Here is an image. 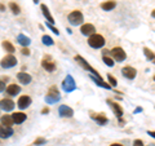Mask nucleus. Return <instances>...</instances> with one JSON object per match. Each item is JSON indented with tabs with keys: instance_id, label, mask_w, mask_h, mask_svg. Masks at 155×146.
Here are the masks:
<instances>
[{
	"instance_id": "nucleus-1",
	"label": "nucleus",
	"mask_w": 155,
	"mask_h": 146,
	"mask_svg": "<svg viewBox=\"0 0 155 146\" xmlns=\"http://www.w3.org/2000/svg\"><path fill=\"white\" fill-rule=\"evenodd\" d=\"M74 60H75V61H76L78 64H79L81 67H83L84 70L89 71V72H91V75H93V76H96V78H97V79H101V80H102V76H101V75L98 74V71H97L96 69H93V67H92V66L88 64V62H87V61L84 60V58L81 57V56H75V57H74Z\"/></svg>"
},
{
	"instance_id": "nucleus-2",
	"label": "nucleus",
	"mask_w": 155,
	"mask_h": 146,
	"mask_svg": "<svg viewBox=\"0 0 155 146\" xmlns=\"http://www.w3.org/2000/svg\"><path fill=\"white\" fill-rule=\"evenodd\" d=\"M88 44L89 47L94 48V49H98V48H104V45L106 44V40L100 34H93L92 36L88 38Z\"/></svg>"
},
{
	"instance_id": "nucleus-3",
	"label": "nucleus",
	"mask_w": 155,
	"mask_h": 146,
	"mask_svg": "<svg viewBox=\"0 0 155 146\" xmlns=\"http://www.w3.org/2000/svg\"><path fill=\"white\" fill-rule=\"evenodd\" d=\"M67 19H69L71 26H79V25H83L84 16L80 11H72L69 16H67Z\"/></svg>"
},
{
	"instance_id": "nucleus-4",
	"label": "nucleus",
	"mask_w": 155,
	"mask_h": 146,
	"mask_svg": "<svg viewBox=\"0 0 155 146\" xmlns=\"http://www.w3.org/2000/svg\"><path fill=\"white\" fill-rule=\"evenodd\" d=\"M61 100V96H60V92H58V89H57V87H51L49 88V91H48V93H47V96H45V102L47 104H49V105H52V104H56L57 101H60Z\"/></svg>"
},
{
	"instance_id": "nucleus-5",
	"label": "nucleus",
	"mask_w": 155,
	"mask_h": 146,
	"mask_svg": "<svg viewBox=\"0 0 155 146\" xmlns=\"http://www.w3.org/2000/svg\"><path fill=\"white\" fill-rule=\"evenodd\" d=\"M110 55L114 58V61H116V62H123V61H125V58H127V53H125V51L122 47H114L113 49L110 51Z\"/></svg>"
},
{
	"instance_id": "nucleus-6",
	"label": "nucleus",
	"mask_w": 155,
	"mask_h": 146,
	"mask_svg": "<svg viewBox=\"0 0 155 146\" xmlns=\"http://www.w3.org/2000/svg\"><path fill=\"white\" fill-rule=\"evenodd\" d=\"M62 89L66 93H70V92H74L76 89V83L71 75H66L64 81H62Z\"/></svg>"
},
{
	"instance_id": "nucleus-7",
	"label": "nucleus",
	"mask_w": 155,
	"mask_h": 146,
	"mask_svg": "<svg viewBox=\"0 0 155 146\" xmlns=\"http://www.w3.org/2000/svg\"><path fill=\"white\" fill-rule=\"evenodd\" d=\"M16 65H17V58L13 55H7L0 61V66H2L3 69H12V67H14Z\"/></svg>"
},
{
	"instance_id": "nucleus-8",
	"label": "nucleus",
	"mask_w": 155,
	"mask_h": 146,
	"mask_svg": "<svg viewBox=\"0 0 155 146\" xmlns=\"http://www.w3.org/2000/svg\"><path fill=\"white\" fill-rule=\"evenodd\" d=\"M106 102H107V105L110 106V108H111V110H113V113L115 114V116H116V118H122V116H123V114H124V111H123V108H122V106H120L119 104H118V102H115V101H113V100H106Z\"/></svg>"
},
{
	"instance_id": "nucleus-9",
	"label": "nucleus",
	"mask_w": 155,
	"mask_h": 146,
	"mask_svg": "<svg viewBox=\"0 0 155 146\" xmlns=\"http://www.w3.org/2000/svg\"><path fill=\"white\" fill-rule=\"evenodd\" d=\"M58 115H60L61 118H72V116H74V110L67 105H61L60 108H58Z\"/></svg>"
},
{
	"instance_id": "nucleus-10",
	"label": "nucleus",
	"mask_w": 155,
	"mask_h": 146,
	"mask_svg": "<svg viewBox=\"0 0 155 146\" xmlns=\"http://www.w3.org/2000/svg\"><path fill=\"white\" fill-rule=\"evenodd\" d=\"M41 67L48 72H53L56 70V62L51 60V57H44L41 60Z\"/></svg>"
},
{
	"instance_id": "nucleus-11",
	"label": "nucleus",
	"mask_w": 155,
	"mask_h": 146,
	"mask_svg": "<svg viewBox=\"0 0 155 146\" xmlns=\"http://www.w3.org/2000/svg\"><path fill=\"white\" fill-rule=\"evenodd\" d=\"M122 74L125 79H129V80H133L136 76H137V70L132 66H124L122 69Z\"/></svg>"
},
{
	"instance_id": "nucleus-12",
	"label": "nucleus",
	"mask_w": 155,
	"mask_h": 146,
	"mask_svg": "<svg viewBox=\"0 0 155 146\" xmlns=\"http://www.w3.org/2000/svg\"><path fill=\"white\" fill-rule=\"evenodd\" d=\"M14 106H16V104H14V101H12L11 98L0 100V110L5 111V113H8V111H12L14 109Z\"/></svg>"
},
{
	"instance_id": "nucleus-13",
	"label": "nucleus",
	"mask_w": 155,
	"mask_h": 146,
	"mask_svg": "<svg viewBox=\"0 0 155 146\" xmlns=\"http://www.w3.org/2000/svg\"><path fill=\"white\" fill-rule=\"evenodd\" d=\"M31 97L30 96H21L18 98V101H17V106H18V109H21V110H25V109H27L28 106L31 105Z\"/></svg>"
},
{
	"instance_id": "nucleus-14",
	"label": "nucleus",
	"mask_w": 155,
	"mask_h": 146,
	"mask_svg": "<svg viewBox=\"0 0 155 146\" xmlns=\"http://www.w3.org/2000/svg\"><path fill=\"white\" fill-rule=\"evenodd\" d=\"M91 118L93 119V120H94L98 125H105V124H107V123H109L107 116H106L104 113H100V114H94V113H92V114H91Z\"/></svg>"
},
{
	"instance_id": "nucleus-15",
	"label": "nucleus",
	"mask_w": 155,
	"mask_h": 146,
	"mask_svg": "<svg viewBox=\"0 0 155 146\" xmlns=\"http://www.w3.org/2000/svg\"><path fill=\"white\" fill-rule=\"evenodd\" d=\"M80 32L85 36H92L93 34H96V27L92 23H83L80 27Z\"/></svg>"
},
{
	"instance_id": "nucleus-16",
	"label": "nucleus",
	"mask_w": 155,
	"mask_h": 146,
	"mask_svg": "<svg viewBox=\"0 0 155 146\" xmlns=\"http://www.w3.org/2000/svg\"><path fill=\"white\" fill-rule=\"evenodd\" d=\"M17 79H18V81L21 83V84L27 85V84H30V83H31L32 78H31L30 74H27V72L21 71V72H18V74H17Z\"/></svg>"
},
{
	"instance_id": "nucleus-17",
	"label": "nucleus",
	"mask_w": 155,
	"mask_h": 146,
	"mask_svg": "<svg viewBox=\"0 0 155 146\" xmlns=\"http://www.w3.org/2000/svg\"><path fill=\"white\" fill-rule=\"evenodd\" d=\"M11 136H13L12 127H5V125L0 124V138H9Z\"/></svg>"
},
{
	"instance_id": "nucleus-18",
	"label": "nucleus",
	"mask_w": 155,
	"mask_h": 146,
	"mask_svg": "<svg viewBox=\"0 0 155 146\" xmlns=\"http://www.w3.org/2000/svg\"><path fill=\"white\" fill-rule=\"evenodd\" d=\"M12 118H13V121L16 124H22L23 121L27 119V115L25 113H21V111H19V113H13Z\"/></svg>"
},
{
	"instance_id": "nucleus-19",
	"label": "nucleus",
	"mask_w": 155,
	"mask_h": 146,
	"mask_svg": "<svg viewBox=\"0 0 155 146\" xmlns=\"http://www.w3.org/2000/svg\"><path fill=\"white\" fill-rule=\"evenodd\" d=\"M116 7V2L115 0H106V2L101 3V9H104L106 12H110Z\"/></svg>"
},
{
	"instance_id": "nucleus-20",
	"label": "nucleus",
	"mask_w": 155,
	"mask_h": 146,
	"mask_svg": "<svg viewBox=\"0 0 155 146\" xmlns=\"http://www.w3.org/2000/svg\"><path fill=\"white\" fill-rule=\"evenodd\" d=\"M40 9H41V12H43V16L47 18V21L49 22V23H54V18L52 17V14H51V12H49V8H48L45 4H41Z\"/></svg>"
},
{
	"instance_id": "nucleus-21",
	"label": "nucleus",
	"mask_w": 155,
	"mask_h": 146,
	"mask_svg": "<svg viewBox=\"0 0 155 146\" xmlns=\"http://www.w3.org/2000/svg\"><path fill=\"white\" fill-rule=\"evenodd\" d=\"M5 91H7V95L16 96V95H18L19 92H21V87H19L18 84H9Z\"/></svg>"
},
{
	"instance_id": "nucleus-22",
	"label": "nucleus",
	"mask_w": 155,
	"mask_h": 146,
	"mask_svg": "<svg viewBox=\"0 0 155 146\" xmlns=\"http://www.w3.org/2000/svg\"><path fill=\"white\" fill-rule=\"evenodd\" d=\"M17 43L21 44L22 47H28L31 44V39L28 36H26V35H23V34H19V35L17 36Z\"/></svg>"
},
{
	"instance_id": "nucleus-23",
	"label": "nucleus",
	"mask_w": 155,
	"mask_h": 146,
	"mask_svg": "<svg viewBox=\"0 0 155 146\" xmlns=\"http://www.w3.org/2000/svg\"><path fill=\"white\" fill-rule=\"evenodd\" d=\"M143 55H145V57L147 58V61L153 62V64L155 65V53L151 49H150V48L143 47Z\"/></svg>"
},
{
	"instance_id": "nucleus-24",
	"label": "nucleus",
	"mask_w": 155,
	"mask_h": 146,
	"mask_svg": "<svg viewBox=\"0 0 155 146\" xmlns=\"http://www.w3.org/2000/svg\"><path fill=\"white\" fill-rule=\"evenodd\" d=\"M0 120H2V124L5 125V127H12L13 123H14L12 115H3L2 118H0Z\"/></svg>"
},
{
	"instance_id": "nucleus-25",
	"label": "nucleus",
	"mask_w": 155,
	"mask_h": 146,
	"mask_svg": "<svg viewBox=\"0 0 155 146\" xmlns=\"http://www.w3.org/2000/svg\"><path fill=\"white\" fill-rule=\"evenodd\" d=\"M2 45H3V48L5 49L9 55H13L14 53V51H16V48H14V45L12 44L11 41H8V40H4L3 43H2Z\"/></svg>"
},
{
	"instance_id": "nucleus-26",
	"label": "nucleus",
	"mask_w": 155,
	"mask_h": 146,
	"mask_svg": "<svg viewBox=\"0 0 155 146\" xmlns=\"http://www.w3.org/2000/svg\"><path fill=\"white\" fill-rule=\"evenodd\" d=\"M91 78H92V80H93V81H94L98 87H102V88H105V89H111V88H113V87H111L110 84H107V83L102 81L101 79H97V78H96V76H93V75H91Z\"/></svg>"
},
{
	"instance_id": "nucleus-27",
	"label": "nucleus",
	"mask_w": 155,
	"mask_h": 146,
	"mask_svg": "<svg viewBox=\"0 0 155 146\" xmlns=\"http://www.w3.org/2000/svg\"><path fill=\"white\" fill-rule=\"evenodd\" d=\"M41 41H43V44H44V45H48V47H51V45L54 44L53 39H52L49 35H43V36H41Z\"/></svg>"
},
{
	"instance_id": "nucleus-28",
	"label": "nucleus",
	"mask_w": 155,
	"mask_h": 146,
	"mask_svg": "<svg viewBox=\"0 0 155 146\" xmlns=\"http://www.w3.org/2000/svg\"><path fill=\"white\" fill-rule=\"evenodd\" d=\"M9 8H11V11L14 14H19V13H21V8H19V5H18V4H16V3H13V2L9 3Z\"/></svg>"
},
{
	"instance_id": "nucleus-29",
	"label": "nucleus",
	"mask_w": 155,
	"mask_h": 146,
	"mask_svg": "<svg viewBox=\"0 0 155 146\" xmlns=\"http://www.w3.org/2000/svg\"><path fill=\"white\" fill-rule=\"evenodd\" d=\"M102 61L105 62V65H107L109 67H113L115 64H114V60L109 56H102Z\"/></svg>"
},
{
	"instance_id": "nucleus-30",
	"label": "nucleus",
	"mask_w": 155,
	"mask_h": 146,
	"mask_svg": "<svg viewBox=\"0 0 155 146\" xmlns=\"http://www.w3.org/2000/svg\"><path fill=\"white\" fill-rule=\"evenodd\" d=\"M107 80H109V84L111 87H116V85H118V81H116V79L111 74H107Z\"/></svg>"
},
{
	"instance_id": "nucleus-31",
	"label": "nucleus",
	"mask_w": 155,
	"mask_h": 146,
	"mask_svg": "<svg viewBox=\"0 0 155 146\" xmlns=\"http://www.w3.org/2000/svg\"><path fill=\"white\" fill-rule=\"evenodd\" d=\"M47 142V140L44 137H38L35 141H34V144H35L36 146H40V145H44Z\"/></svg>"
},
{
	"instance_id": "nucleus-32",
	"label": "nucleus",
	"mask_w": 155,
	"mask_h": 146,
	"mask_svg": "<svg viewBox=\"0 0 155 146\" xmlns=\"http://www.w3.org/2000/svg\"><path fill=\"white\" fill-rule=\"evenodd\" d=\"M47 27H48V28H49V30H52L53 32H54V34H56V35H60V31H58V28H56L54 26H53V25H52V23H47Z\"/></svg>"
},
{
	"instance_id": "nucleus-33",
	"label": "nucleus",
	"mask_w": 155,
	"mask_h": 146,
	"mask_svg": "<svg viewBox=\"0 0 155 146\" xmlns=\"http://www.w3.org/2000/svg\"><path fill=\"white\" fill-rule=\"evenodd\" d=\"M133 146H145V144H143V141H142V140L137 138V140H134V141H133Z\"/></svg>"
},
{
	"instance_id": "nucleus-34",
	"label": "nucleus",
	"mask_w": 155,
	"mask_h": 146,
	"mask_svg": "<svg viewBox=\"0 0 155 146\" xmlns=\"http://www.w3.org/2000/svg\"><path fill=\"white\" fill-rule=\"evenodd\" d=\"M22 55H25V56H30V49H28L27 47H23V48H22Z\"/></svg>"
},
{
	"instance_id": "nucleus-35",
	"label": "nucleus",
	"mask_w": 155,
	"mask_h": 146,
	"mask_svg": "<svg viewBox=\"0 0 155 146\" xmlns=\"http://www.w3.org/2000/svg\"><path fill=\"white\" fill-rule=\"evenodd\" d=\"M5 83H4L3 80H0V92H3V91H5Z\"/></svg>"
},
{
	"instance_id": "nucleus-36",
	"label": "nucleus",
	"mask_w": 155,
	"mask_h": 146,
	"mask_svg": "<svg viewBox=\"0 0 155 146\" xmlns=\"http://www.w3.org/2000/svg\"><path fill=\"white\" fill-rule=\"evenodd\" d=\"M147 134L151 136L153 138H155V131H147Z\"/></svg>"
},
{
	"instance_id": "nucleus-37",
	"label": "nucleus",
	"mask_w": 155,
	"mask_h": 146,
	"mask_svg": "<svg viewBox=\"0 0 155 146\" xmlns=\"http://www.w3.org/2000/svg\"><path fill=\"white\" fill-rule=\"evenodd\" d=\"M48 113H49V109H48V108H44L41 110V114H48Z\"/></svg>"
},
{
	"instance_id": "nucleus-38",
	"label": "nucleus",
	"mask_w": 155,
	"mask_h": 146,
	"mask_svg": "<svg viewBox=\"0 0 155 146\" xmlns=\"http://www.w3.org/2000/svg\"><path fill=\"white\" fill-rule=\"evenodd\" d=\"M141 111H142V109H141V108H137V109L134 110V113H141Z\"/></svg>"
},
{
	"instance_id": "nucleus-39",
	"label": "nucleus",
	"mask_w": 155,
	"mask_h": 146,
	"mask_svg": "<svg viewBox=\"0 0 155 146\" xmlns=\"http://www.w3.org/2000/svg\"><path fill=\"white\" fill-rule=\"evenodd\" d=\"M110 146H123V145H122V144H116V142H115V144H111Z\"/></svg>"
},
{
	"instance_id": "nucleus-40",
	"label": "nucleus",
	"mask_w": 155,
	"mask_h": 146,
	"mask_svg": "<svg viewBox=\"0 0 155 146\" xmlns=\"http://www.w3.org/2000/svg\"><path fill=\"white\" fill-rule=\"evenodd\" d=\"M151 17L155 18V9H153V12H151Z\"/></svg>"
},
{
	"instance_id": "nucleus-41",
	"label": "nucleus",
	"mask_w": 155,
	"mask_h": 146,
	"mask_svg": "<svg viewBox=\"0 0 155 146\" xmlns=\"http://www.w3.org/2000/svg\"><path fill=\"white\" fill-rule=\"evenodd\" d=\"M0 11H2V12L4 11V5H3V4H2V5H0Z\"/></svg>"
},
{
	"instance_id": "nucleus-42",
	"label": "nucleus",
	"mask_w": 155,
	"mask_h": 146,
	"mask_svg": "<svg viewBox=\"0 0 155 146\" xmlns=\"http://www.w3.org/2000/svg\"><path fill=\"white\" fill-rule=\"evenodd\" d=\"M32 2H34V3H35V4H38L39 2H40V0H32Z\"/></svg>"
},
{
	"instance_id": "nucleus-43",
	"label": "nucleus",
	"mask_w": 155,
	"mask_h": 146,
	"mask_svg": "<svg viewBox=\"0 0 155 146\" xmlns=\"http://www.w3.org/2000/svg\"><path fill=\"white\" fill-rule=\"evenodd\" d=\"M147 146H155V144H150V145H147Z\"/></svg>"
},
{
	"instance_id": "nucleus-44",
	"label": "nucleus",
	"mask_w": 155,
	"mask_h": 146,
	"mask_svg": "<svg viewBox=\"0 0 155 146\" xmlns=\"http://www.w3.org/2000/svg\"><path fill=\"white\" fill-rule=\"evenodd\" d=\"M153 79H154V81H155V75H154V78H153Z\"/></svg>"
}]
</instances>
